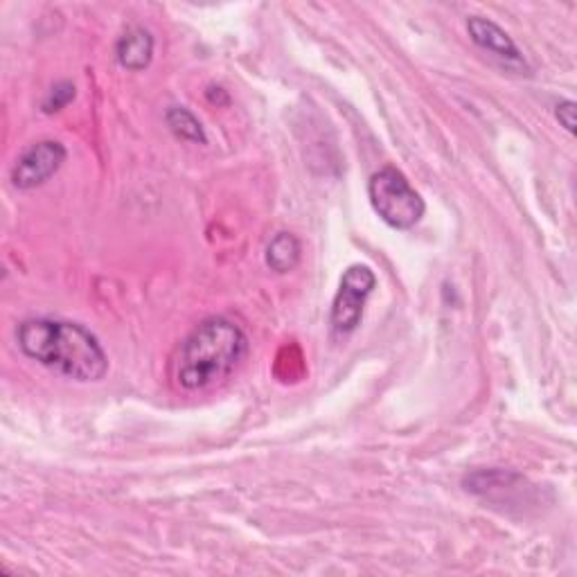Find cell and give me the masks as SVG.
Masks as SVG:
<instances>
[{
    "label": "cell",
    "mask_w": 577,
    "mask_h": 577,
    "mask_svg": "<svg viewBox=\"0 0 577 577\" xmlns=\"http://www.w3.org/2000/svg\"><path fill=\"white\" fill-rule=\"evenodd\" d=\"M75 95H77V88L73 82H57L43 97L41 111L45 116H55L68 107V104L75 99Z\"/></svg>",
    "instance_id": "30bf717a"
},
{
    "label": "cell",
    "mask_w": 577,
    "mask_h": 577,
    "mask_svg": "<svg viewBox=\"0 0 577 577\" xmlns=\"http://www.w3.org/2000/svg\"><path fill=\"white\" fill-rule=\"evenodd\" d=\"M165 122L170 127V131L185 140V142H194V145H205L207 142V136H205V129L203 125L199 122V118L185 109V107H170L168 114H165Z\"/></svg>",
    "instance_id": "9c48e42d"
},
{
    "label": "cell",
    "mask_w": 577,
    "mask_h": 577,
    "mask_svg": "<svg viewBox=\"0 0 577 577\" xmlns=\"http://www.w3.org/2000/svg\"><path fill=\"white\" fill-rule=\"evenodd\" d=\"M21 352L66 380L90 384L109 373V356L97 336L79 323L28 319L17 330Z\"/></svg>",
    "instance_id": "6da1fadb"
},
{
    "label": "cell",
    "mask_w": 577,
    "mask_h": 577,
    "mask_svg": "<svg viewBox=\"0 0 577 577\" xmlns=\"http://www.w3.org/2000/svg\"><path fill=\"white\" fill-rule=\"evenodd\" d=\"M555 118L568 133H575V101L573 99L559 101L555 107Z\"/></svg>",
    "instance_id": "8fae6325"
},
{
    "label": "cell",
    "mask_w": 577,
    "mask_h": 577,
    "mask_svg": "<svg viewBox=\"0 0 577 577\" xmlns=\"http://www.w3.org/2000/svg\"><path fill=\"white\" fill-rule=\"evenodd\" d=\"M375 213L395 231H408L423 222L427 203L397 168H382L368 181Z\"/></svg>",
    "instance_id": "3957f363"
},
{
    "label": "cell",
    "mask_w": 577,
    "mask_h": 577,
    "mask_svg": "<svg viewBox=\"0 0 577 577\" xmlns=\"http://www.w3.org/2000/svg\"><path fill=\"white\" fill-rule=\"evenodd\" d=\"M375 287H377V276L371 267L352 265L343 274L330 313V325L336 336H348L361 325L365 300L371 298Z\"/></svg>",
    "instance_id": "277c9868"
},
{
    "label": "cell",
    "mask_w": 577,
    "mask_h": 577,
    "mask_svg": "<svg viewBox=\"0 0 577 577\" xmlns=\"http://www.w3.org/2000/svg\"><path fill=\"white\" fill-rule=\"evenodd\" d=\"M248 354V336L226 319L201 321L177 348L172 356V382L185 393L213 388L226 382Z\"/></svg>",
    "instance_id": "7a4b0ae2"
},
{
    "label": "cell",
    "mask_w": 577,
    "mask_h": 577,
    "mask_svg": "<svg viewBox=\"0 0 577 577\" xmlns=\"http://www.w3.org/2000/svg\"><path fill=\"white\" fill-rule=\"evenodd\" d=\"M68 159V151L60 140H39L30 145L12 168V185L17 190H34L55 177Z\"/></svg>",
    "instance_id": "5b68a950"
},
{
    "label": "cell",
    "mask_w": 577,
    "mask_h": 577,
    "mask_svg": "<svg viewBox=\"0 0 577 577\" xmlns=\"http://www.w3.org/2000/svg\"><path fill=\"white\" fill-rule=\"evenodd\" d=\"M302 257V246L296 235L278 233L267 246V267L276 274H291Z\"/></svg>",
    "instance_id": "ba28073f"
},
{
    "label": "cell",
    "mask_w": 577,
    "mask_h": 577,
    "mask_svg": "<svg viewBox=\"0 0 577 577\" xmlns=\"http://www.w3.org/2000/svg\"><path fill=\"white\" fill-rule=\"evenodd\" d=\"M467 32L479 47L492 52L494 57H499L501 62H505L507 68H523L528 71L526 60H523L521 50L516 47V43L512 41V36L496 25L494 21L485 19V17H469L467 19Z\"/></svg>",
    "instance_id": "8992f818"
},
{
    "label": "cell",
    "mask_w": 577,
    "mask_h": 577,
    "mask_svg": "<svg viewBox=\"0 0 577 577\" xmlns=\"http://www.w3.org/2000/svg\"><path fill=\"white\" fill-rule=\"evenodd\" d=\"M153 47H156V41H153L151 32L133 25L118 39L116 60L125 71L140 73L145 68H149V64L153 60Z\"/></svg>",
    "instance_id": "52a82bcc"
},
{
    "label": "cell",
    "mask_w": 577,
    "mask_h": 577,
    "mask_svg": "<svg viewBox=\"0 0 577 577\" xmlns=\"http://www.w3.org/2000/svg\"><path fill=\"white\" fill-rule=\"evenodd\" d=\"M205 99L210 101V104H215V107H228V104H231V95H228V90H224L222 86H207V90H205Z\"/></svg>",
    "instance_id": "7c38bea8"
}]
</instances>
